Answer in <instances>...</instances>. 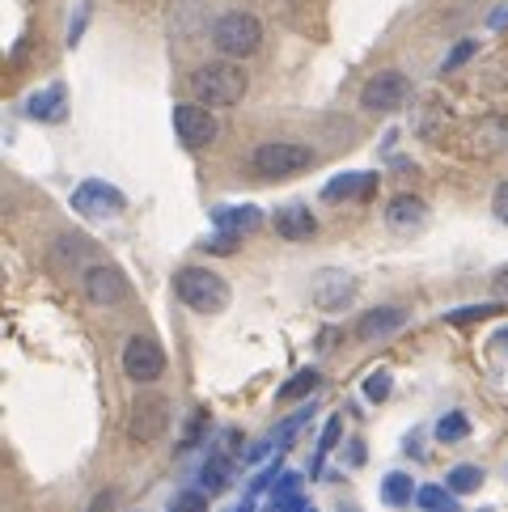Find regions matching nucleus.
<instances>
[{
	"label": "nucleus",
	"instance_id": "1",
	"mask_svg": "<svg viewBox=\"0 0 508 512\" xmlns=\"http://www.w3.org/2000/svg\"><path fill=\"white\" fill-rule=\"evenodd\" d=\"M246 89H250L246 68L233 64V60H216V64H204V68L191 72V94H195V102L212 106V111H216V106H238L246 98Z\"/></svg>",
	"mask_w": 508,
	"mask_h": 512
},
{
	"label": "nucleus",
	"instance_id": "2",
	"mask_svg": "<svg viewBox=\"0 0 508 512\" xmlns=\"http://www.w3.org/2000/svg\"><path fill=\"white\" fill-rule=\"evenodd\" d=\"M174 292L187 309H195V314H221L229 305V284L208 267H183L174 276Z\"/></svg>",
	"mask_w": 508,
	"mask_h": 512
},
{
	"label": "nucleus",
	"instance_id": "3",
	"mask_svg": "<svg viewBox=\"0 0 508 512\" xmlns=\"http://www.w3.org/2000/svg\"><path fill=\"white\" fill-rule=\"evenodd\" d=\"M212 43H216V51H221V56L246 60V56H254V51H259L263 26H259V17H254V13L233 9V13H221V17L212 22Z\"/></svg>",
	"mask_w": 508,
	"mask_h": 512
},
{
	"label": "nucleus",
	"instance_id": "4",
	"mask_svg": "<svg viewBox=\"0 0 508 512\" xmlns=\"http://www.w3.org/2000/svg\"><path fill=\"white\" fill-rule=\"evenodd\" d=\"M314 149H305V144H293V140H267L254 149L250 157V170L259 178H293V174H305L314 170Z\"/></svg>",
	"mask_w": 508,
	"mask_h": 512
},
{
	"label": "nucleus",
	"instance_id": "5",
	"mask_svg": "<svg viewBox=\"0 0 508 512\" xmlns=\"http://www.w3.org/2000/svg\"><path fill=\"white\" fill-rule=\"evenodd\" d=\"M170 123H174L178 144H183V149H191V153L208 149V144L216 140V132H221V127H216L212 106H204V102H178L174 115H170Z\"/></svg>",
	"mask_w": 508,
	"mask_h": 512
},
{
	"label": "nucleus",
	"instance_id": "6",
	"mask_svg": "<svg viewBox=\"0 0 508 512\" xmlns=\"http://www.w3.org/2000/svg\"><path fill=\"white\" fill-rule=\"evenodd\" d=\"M170 419H174L170 398H161L153 390H140L136 402H132V419H127V436L140 441V445H153L157 436L170 428Z\"/></svg>",
	"mask_w": 508,
	"mask_h": 512
},
{
	"label": "nucleus",
	"instance_id": "7",
	"mask_svg": "<svg viewBox=\"0 0 508 512\" xmlns=\"http://www.w3.org/2000/svg\"><path fill=\"white\" fill-rule=\"evenodd\" d=\"M356 288L360 284H356L352 271H343V267H318L314 276H310V301L318 309H326V314H335V309L356 301Z\"/></svg>",
	"mask_w": 508,
	"mask_h": 512
},
{
	"label": "nucleus",
	"instance_id": "8",
	"mask_svg": "<svg viewBox=\"0 0 508 512\" xmlns=\"http://www.w3.org/2000/svg\"><path fill=\"white\" fill-rule=\"evenodd\" d=\"M407 94H411V81L403 77V72L386 68V72H373V77L365 81V89H360V106L373 111V115H390L407 102Z\"/></svg>",
	"mask_w": 508,
	"mask_h": 512
},
{
	"label": "nucleus",
	"instance_id": "9",
	"mask_svg": "<svg viewBox=\"0 0 508 512\" xmlns=\"http://www.w3.org/2000/svg\"><path fill=\"white\" fill-rule=\"evenodd\" d=\"M123 373L136 381V386H153V381L166 373V352L161 343L149 335H132L123 347Z\"/></svg>",
	"mask_w": 508,
	"mask_h": 512
},
{
	"label": "nucleus",
	"instance_id": "10",
	"mask_svg": "<svg viewBox=\"0 0 508 512\" xmlns=\"http://www.w3.org/2000/svg\"><path fill=\"white\" fill-rule=\"evenodd\" d=\"M127 208V195L119 187L102 178H85L77 191H72V212L81 216H94V221H106V216H119Z\"/></svg>",
	"mask_w": 508,
	"mask_h": 512
},
{
	"label": "nucleus",
	"instance_id": "11",
	"mask_svg": "<svg viewBox=\"0 0 508 512\" xmlns=\"http://www.w3.org/2000/svg\"><path fill=\"white\" fill-rule=\"evenodd\" d=\"M81 288H85V301L98 305V309H111V305H119V301L127 297L123 271H119V267H106V263L89 267L85 276H81Z\"/></svg>",
	"mask_w": 508,
	"mask_h": 512
},
{
	"label": "nucleus",
	"instance_id": "12",
	"mask_svg": "<svg viewBox=\"0 0 508 512\" xmlns=\"http://www.w3.org/2000/svg\"><path fill=\"white\" fill-rule=\"evenodd\" d=\"M403 326H407V309L403 305H377V309H369V314L360 318L356 335L365 343H386V339H394L398 331H403Z\"/></svg>",
	"mask_w": 508,
	"mask_h": 512
},
{
	"label": "nucleus",
	"instance_id": "13",
	"mask_svg": "<svg viewBox=\"0 0 508 512\" xmlns=\"http://www.w3.org/2000/svg\"><path fill=\"white\" fill-rule=\"evenodd\" d=\"M386 221L398 233H420L428 225V204L420 195H394L390 208H386Z\"/></svg>",
	"mask_w": 508,
	"mask_h": 512
},
{
	"label": "nucleus",
	"instance_id": "14",
	"mask_svg": "<svg viewBox=\"0 0 508 512\" xmlns=\"http://www.w3.org/2000/svg\"><path fill=\"white\" fill-rule=\"evenodd\" d=\"M26 115L30 119H39V123H60L68 115V89L56 81V85H47L39 89L30 102H26Z\"/></svg>",
	"mask_w": 508,
	"mask_h": 512
},
{
	"label": "nucleus",
	"instance_id": "15",
	"mask_svg": "<svg viewBox=\"0 0 508 512\" xmlns=\"http://www.w3.org/2000/svg\"><path fill=\"white\" fill-rule=\"evenodd\" d=\"M263 225V212L254 204H242V208H216L212 212V229L216 233H233V237H246Z\"/></svg>",
	"mask_w": 508,
	"mask_h": 512
},
{
	"label": "nucleus",
	"instance_id": "16",
	"mask_svg": "<svg viewBox=\"0 0 508 512\" xmlns=\"http://www.w3.org/2000/svg\"><path fill=\"white\" fill-rule=\"evenodd\" d=\"M377 191V174H339L322 187L326 204H339V199H369Z\"/></svg>",
	"mask_w": 508,
	"mask_h": 512
},
{
	"label": "nucleus",
	"instance_id": "17",
	"mask_svg": "<svg viewBox=\"0 0 508 512\" xmlns=\"http://www.w3.org/2000/svg\"><path fill=\"white\" fill-rule=\"evenodd\" d=\"M276 233L284 237V242H310V237L318 233V221L310 216V208L288 204V208L276 212Z\"/></svg>",
	"mask_w": 508,
	"mask_h": 512
},
{
	"label": "nucleus",
	"instance_id": "18",
	"mask_svg": "<svg viewBox=\"0 0 508 512\" xmlns=\"http://www.w3.org/2000/svg\"><path fill=\"white\" fill-rule=\"evenodd\" d=\"M411 487H415V483H411V474L390 470L386 479H381V500H386L390 508H407L411 496H420V491H411Z\"/></svg>",
	"mask_w": 508,
	"mask_h": 512
},
{
	"label": "nucleus",
	"instance_id": "19",
	"mask_svg": "<svg viewBox=\"0 0 508 512\" xmlns=\"http://www.w3.org/2000/svg\"><path fill=\"white\" fill-rule=\"evenodd\" d=\"M415 504H420L424 512H462L458 508V496H453L449 487H437V483H424L420 496H415Z\"/></svg>",
	"mask_w": 508,
	"mask_h": 512
},
{
	"label": "nucleus",
	"instance_id": "20",
	"mask_svg": "<svg viewBox=\"0 0 508 512\" xmlns=\"http://www.w3.org/2000/svg\"><path fill=\"white\" fill-rule=\"evenodd\" d=\"M487 153H508V115H496L479 123V136H475Z\"/></svg>",
	"mask_w": 508,
	"mask_h": 512
},
{
	"label": "nucleus",
	"instance_id": "21",
	"mask_svg": "<svg viewBox=\"0 0 508 512\" xmlns=\"http://www.w3.org/2000/svg\"><path fill=\"white\" fill-rule=\"evenodd\" d=\"M199 487H204L208 496H216V491L229 487V462L225 457H208L204 470H199Z\"/></svg>",
	"mask_w": 508,
	"mask_h": 512
},
{
	"label": "nucleus",
	"instance_id": "22",
	"mask_svg": "<svg viewBox=\"0 0 508 512\" xmlns=\"http://www.w3.org/2000/svg\"><path fill=\"white\" fill-rule=\"evenodd\" d=\"M445 487L453 491V496H470V491L483 487V470H479V466H453L449 479H445Z\"/></svg>",
	"mask_w": 508,
	"mask_h": 512
},
{
	"label": "nucleus",
	"instance_id": "23",
	"mask_svg": "<svg viewBox=\"0 0 508 512\" xmlns=\"http://www.w3.org/2000/svg\"><path fill=\"white\" fill-rule=\"evenodd\" d=\"M470 436V419L462 415V411H449V415H441V424H437V441H445V445H458V441H466Z\"/></svg>",
	"mask_w": 508,
	"mask_h": 512
},
{
	"label": "nucleus",
	"instance_id": "24",
	"mask_svg": "<svg viewBox=\"0 0 508 512\" xmlns=\"http://www.w3.org/2000/svg\"><path fill=\"white\" fill-rule=\"evenodd\" d=\"M318 381H322V373L318 369H301L293 381H288V386L276 394L280 402H293V398H305V394H314V386H318Z\"/></svg>",
	"mask_w": 508,
	"mask_h": 512
},
{
	"label": "nucleus",
	"instance_id": "25",
	"mask_svg": "<svg viewBox=\"0 0 508 512\" xmlns=\"http://www.w3.org/2000/svg\"><path fill=\"white\" fill-rule=\"evenodd\" d=\"M310 415H314V402H310V407H301V411L288 415L284 424H280V432H276V445H280V449L293 445V441H297V432H301L305 424H310Z\"/></svg>",
	"mask_w": 508,
	"mask_h": 512
},
{
	"label": "nucleus",
	"instance_id": "26",
	"mask_svg": "<svg viewBox=\"0 0 508 512\" xmlns=\"http://www.w3.org/2000/svg\"><path fill=\"white\" fill-rule=\"evenodd\" d=\"M170 512H208V491L204 487H187L170 496Z\"/></svg>",
	"mask_w": 508,
	"mask_h": 512
},
{
	"label": "nucleus",
	"instance_id": "27",
	"mask_svg": "<svg viewBox=\"0 0 508 512\" xmlns=\"http://www.w3.org/2000/svg\"><path fill=\"white\" fill-rule=\"evenodd\" d=\"M339 436H343V415H331L326 419V428H322V436H318V466H322V457L339 445Z\"/></svg>",
	"mask_w": 508,
	"mask_h": 512
},
{
	"label": "nucleus",
	"instance_id": "28",
	"mask_svg": "<svg viewBox=\"0 0 508 512\" xmlns=\"http://www.w3.org/2000/svg\"><path fill=\"white\" fill-rule=\"evenodd\" d=\"M365 398H369V402H386V398H390V373H386V369H373V373L365 377Z\"/></svg>",
	"mask_w": 508,
	"mask_h": 512
},
{
	"label": "nucleus",
	"instance_id": "29",
	"mask_svg": "<svg viewBox=\"0 0 508 512\" xmlns=\"http://www.w3.org/2000/svg\"><path fill=\"white\" fill-rule=\"evenodd\" d=\"M500 305H470V309H453L445 314V322H475V318H496Z\"/></svg>",
	"mask_w": 508,
	"mask_h": 512
},
{
	"label": "nucleus",
	"instance_id": "30",
	"mask_svg": "<svg viewBox=\"0 0 508 512\" xmlns=\"http://www.w3.org/2000/svg\"><path fill=\"white\" fill-rule=\"evenodd\" d=\"M475 51H479L475 43H458V47H453V51H449V60L441 64V72H453V68H462V64L470 60V56H475Z\"/></svg>",
	"mask_w": 508,
	"mask_h": 512
},
{
	"label": "nucleus",
	"instance_id": "31",
	"mask_svg": "<svg viewBox=\"0 0 508 512\" xmlns=\"http://www.w3.org/2000/svg\"><path fill=\"white\" fill-rule=\"evenodd\" d=\"M85 512H119V496H115L111 487H106V491H98V496L89 500V508H85Z\"/></svg>",
	"mask_w": 508,
	"mask_h": 512
},
{
	"label": "nucleus",
	"instance_id": "32",
	"mask_svg": "<svg viewBox=\"0 0 508 512\" xmlns=\"http://www.w3.org/2000/svg\"><path fill=\"white\" fill-rule=\"evenodd\" d=\"M276 470H280V457H276V466H267V470L259 474V479H254V483H250V491H246V496H254V500H259V496H263V491H267L271 483H276Z\"/></svg>",
	"mask_w": 508,
	"mask_h": 512
},
{
	"label": "nucleus",
	"instance_id": "33",
	"mask_svg": "<svg viewBox=\"0 0 508 512\" xmlns=\"http://www.w3.org/2000/svg\"><path fill=\"white\" fill-rule=\"evenodd\" d=\"M492 212L500 216V225H508V182H500L496 195H492Z\"/></svg>",
	"mask_w": 508,
	"mask_h": 512
},
{
	"label": "nucleus",
	"instance_id": "34",
	"mask_svg": "<svg viewBox=\"0 0 508 512\" xmlns=\"http://www.w3.org/2000/svg\"><path fill=\"white\" fill-rule=\"evenodd\" d=\"M238 242H242V237H233V233H216L208 242V250L212 254H233V246H238Z\"/></svg>",
	"mask_w": 508,
	"mask_h": 512
},
{
	"label": "nucleus",
	"instance_id": "35",
	"mask_svg": "<svg viewBox=\"0 0 508 512\" xmlns=\"http://www.w3.org/2000/svg\"><path fill=\"white\" fill-rule=\"evenodd\" d=\"M85 17H89V5H81V13H77V22L68 26V47H77L81 43V30H85Z\"/></svg>",
	"mask_w": 508,
	"mask_h": 512
},
{
	"label": "nucleus",
	"instance_id": "36",
	"mask_svg": "<svg viewBox=\"0 0 508 512\" xmlns=\"http://www.w3.org/2000/svg\"><path fill=\"white\" fill-rule=\"evenodd\" d=\"M229 512H254V496H246L238 508H229Z\"/></svg>",
	"mask_w": 508,
	"mask_h": 512
},
{
	"label": "nucleus",
	"instance_id": "37",
	"mask_svg": "<svg viewBox=\"0 0 508 512\" xmlns=\"http://www.w3.org/2000/svg\"><path fill=\"white\" fill-rule=\"evenodd\" d=\"M496 288H504V292H508V267H504V271H496Z\"/></svg>",
	"mask_w": 508,
	"mask_h": 512
},
{
	"label": "nucleus",
	"instance_id": "38",
	"mask_svg": "<svg viewBox=\"0 0 508 512\" xmlns=\"http://www.w3.org/2000/svg\"><path fill=\"white\" fill-rule=\"evenodd\" d=\"M508 22V9H496V17H492V26H504Z\"/></svg>",
	"mask_w": 508,
	"mask_h": 512
},
{
	"label": "nucleus",
	"instance_id": "39",
	"mask_svg": "<svg viewBox=\"0 0 508 512\" xmlns=\"http://www.w3.org/2000/svg\"><path fill=\"white\" fill-rule=\"evenodd\" d=\"M500 343H504V347H508V331H500Z\"/></svg>",
	"mask_w": 508,
	"mask_h": 512
},
{
	"label": "nucleus",
	"instance_id": "40",
	"mask_svg": "<svg viewBox=\"0 0 508 512\" xmlns=\"http://www.w3.org/2000/svg\"><path fill=\"white\" fill-rule=\"evenodd\" d=\"M305 512H314V508H305Z\"/></svg>",
	"mask_w": 508,
	"mask_h": 512
}]
</instances>
